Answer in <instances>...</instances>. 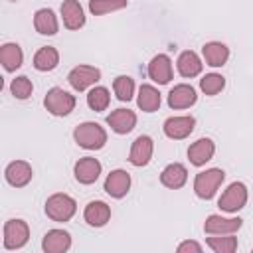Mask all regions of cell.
I'll use <instances>...</instances> for the list:
<instances>
[{"label": "cell", "mask_w": 253, "mask_h": 253, "mask_svg": "<svg viewBox=\"0 0 253 253\" xmlns=\"http://www.w3.org/2000/svg\"><path fill=\"white\" fill-rule=\"evenodd\" d=\"M73 138H75V142H77L81 148H85V150H99V148H103L105 142H107V130H105L99 123L87 121V123H81V125L75 126Z\"/></svg>", "instance_id": "obj_1"}, {"label": "cell", "mask_w": 253, "mask_h": 253, "mask_svg": "<svg viewBox=\"0 0 253 253\" xmlns=\"http://www.w3.org/2000/svg\"><path fill=\"white\" fill-rule=\"evenodd\" d=\"M223 180H225V172L221 168L204 170V172L196 174V178H194V192L202 200H211Z\"/></svg>", "instance_id": "obj_2"}, {"label": "cell", "mask_w": 253, "mask_h": 253, "mask_svg": "<svg viewBox=\"0 0 253 253\" xmlns=\"http://www.w3.org/2000/svg\"><path fill=\"white\" fill-rule=\"evenodd\" d=\"M77 211V204L67 194H53L45 202V213L53 221H69Z\"/></svg>", "instance_id": "obj_3"}, {"label": "cell", "mask_w": 253, "mask_h": 253, "mask_svg": "<svg viewBox=\"0 0 253 253\" xmlns=\"http://www.w3.org/2000/svg\"><path fill=\"white\" fill-rule=\"evenodd\" d=\"M45 109L55 117H65L75 109V97L61 87H51L43 99Z\"/></svg>", "instance_id": "obj_4"}, {"label": "cell", "mask_w": 253, "mask_h": 253, "mask_svg": "<svg viewBox=\"0 0 253 253\" xmlns=\"http://www.w3.org/2000/svg\"><path fill=\"white\" fill-rule=\"evenodd\" d=\"M245 204H247V186L243 182H231L217 200L219 210L227 213H237L241 208H245Z\"/></svg>", "instance_id": "obj_5"}, {"label": "cell", "mask_w": 253, "mask_h": 253, "mask_svg": "<svg viewBox=\"0 0 253 253\" xmlns=\"http://www.w3.org/2000/svg\"><path fill=\"white\" fill-rule=\"evenodd\" d=\"M30 239V227L24 219H8L4 223V249H20Z\"/></svg>", "instance_id": "obj_6"}, {"label": "cell", "mask_w": 253, "mask_h": 253, "mask_svg": "<svg viewBox=\"0 0 253 253\" xmlns=\"http://www.w3.org/2000/svg\"><path fill=\"white\" fill-rule=\"evenodd\" d=\"M99 79H101V71L93 65H77L67 75V81L75 91H85L87 87L95 85Z\"/></svg>", "instance_id": "obj_7"}, {"label": "cell", "mask_w": 253, "mask_h": 253, "mask_svg": "<svg viewBox=\"0 0 253 253\" xmlns=\"http://www.w3.org/2000/svg\"><path fill=\"white\" fill-rule=\"evenodd\" d=\"M243 225L241 217H223L217 213L208 215L206 223H204V231L210 235H225V233H235L239 231Z\"/></svg>", "instance_id": "obj_8"}, {"label": "cell", "mask_w": 253, "mask_h": 253, "mask_svg": "<svg viewBox=\"0 0 253 253\" xmlns=\"http://www.w3.org/2000/svg\"><path fill=\"white\" fill-rule=\"evenodd\" d=\"M196 126V119L190 117V115H184V117H170L164 121V134L172 140H182L186 136L192 134Z\"/></svg>", "instance_id": "obj_9"}, {"label": "cell", "mask_w": 253, "mask_h": 253, "mask_svg": "<svg viewBox=\"0 0 253 253\" xmlns=\"http://www.w3.org/2000/svg\"><path fill=\"white\" fill-rule=\"evenodd\" d=\"M152 152H154V142L150 136L146 134H140L134 138L132 146H130V152H128V162L132 166H146L152 158Z\"/></svg>", "instance_id": "obj_10"}, {"label": "cell", "mask_w": 253, "mask_h": 253, "mask_svg": "<svg viewBox=\"0 0 253 253\" xmlns=\"http://www.w3.org/2000/svg\"><path fill=\"white\" fill-rule=\"evenodd\" d=\"M73 174H75V180L79 184H93L97 182L99 174H101V162L93 156H83L75 162V168H73Z\"/></svg>", "instance_id": "obj_11"}, {"label": "cell", "mask_w": 253, "mask_h": 253, "mask_svg": "<svg viewBox=\"0 0 253 253\" xmlns=\"http://www.w3.org/2000/svg\"><path fill=\"white\" fill-rule=\"evenodd\" d=\"M105 192L111 198H125L130 190V174L126 170H111V174L105 178Z\"/></svg>", "instance_id": "obj_12"}, {"label": "cell", "mask_w": 253, "mask_h": 253, "mask_svg": "<svg viewBox=\"0 0 253 253\" xmlns=\"http://www.w3.org/2000/svg\"><path fill=\"white\" fill-rule=\"evenodd\" d=\"M4 176H6V182H8L10 186H14V188H24V186L32 180L34 170H32V166H30L26 160H14V162H10V164L6 166Z\"/></svg>", "instance_id": "obj_13"}, {"label": "cell", "mask_w": 253, "mask_h": 253, "mask_svg": "<svg viewBox=\"0 0 253 253\" xmlns=\"http://www.w3.org/2000/svg\"><path fill=\"white\" fill-rule=\"evenodd\" d=\"M148 77L158 83V85H166L172 79V61L166 53H158L150 59L148 63Z\"/></svg>", "instance_id": "obj_14"}, {"label": "cell", "mask_w": 253, "mask_h": 253, "mask_svg": "<svg viewBox=\"0 0 253 253\" xmlns=\"http://www.w3.org/2000/svg\"><path fill=\"white\" fill-rule=\"evenodd\" d=\"M198 101L196 89L188 83H180L170 89L168 93V107L170 109H188Z\"/></svg>", "instance_id": "obj_15"}, {"label": "cell", "mask_w": 253, "mask_h": 253, "mask_svg": "<svg viewBox=\"0 0 253 253\" xmlns=\"http://www.w3.org/2000/svg\"><path fill=\"white\" fill-rule=\"evenodd\" d=\"M71 247V235L65 229H49L42 239V249L45 253H65Z\"/></svg>", "instance_id": "obj_16"}, {"label": "cell", "mask_w": 253, "mask_h": 253, "mask_svg": "<svg viewBox=\"0 0 253 253\" xmlns=\"http://www.w3.org/2000/svg\"><path fill=\"white\" fill-rule=\"evenodd\" d=\"M213 152H215V144L211 138H198L196 142L190 144L188 158L194 166H204L206 162H210L213 158Z\"/></svg>", "instance_id": "obj_17"}, {"label": "cell", "mask_w": 253, "mask_h": 253, "mask_svg": "<svg viewBox=\"0 0 253 253\" xmlns=\"http://www.w3.org/2000/svg\"><path fill=\"white\" fill-rule=\"evenodd\" d=\"M107 125L117 134H126L136 126V115L130 109H117L107 117Z\"/></svg>", "instance_id": "obj_18"}, {"label": "cell", "mask_w": 253, "mask_h": 253, "mask_svg": "<svg viewBox=\"0 0 253 253\" xmlns=\"http://www.w3.org/2000/svg\"><path fill=\"white\" fill-rule=\"evenodd\" d=\"M61 18H63V26L67 30H79L85 24V14H83V8L77 0H63Z\"/></svg>", "instance_id": "obj_19"}, {"label": "cell", "mask_w": 253, "mask_h": 253, "mask_svg": "<svg viewBox=\"0 0 253 253\" xmlns=\"http://www.w3.org/2000/svg\"><path fill=\"white\" fill-rule=\"evenodd\" d=\"M186 180H188V170H186V166L180 164V162L168 164V166L162 170V174H160L162 186H166V188H170V190L182 188V186L186 184Z\"/></svg>", "instance_id": "obj_20"}, {"label": "cell", "mask_w": 253, "mask_h": 253, "mask_svg": "<svg viewBox=\"0 0 253 253\" xmlns=\"http://www.w3.org/2000/svg\"><path fill=\"white\" fill-rule=\"evenodd\" d=\"M83 217L89 225L93 227H103L109 219H111V208L101 202V200H95V202H89L85 206V211H83Z\"/></svg>", "instance_id": "obj_21"}, {"label": "cell", "mask_w": 253, "mask_h": 253, "mask_svg": "<svg viewBox=\"0 0 253 253\" xmlns=\"http://www.w3.org/2000/svg\"><path fill=\"white\" fill-rule=\"evenodd\" d=\"M202 53H204V59L210 67H221L229 59V47L221 42H208L202 47Z\"/></svg>", "instance_id": "obj_22"}, {"label": "cell", "mask_w": 253, "mask_h": 253, "mask_svg": "<svg viewBox=\"0 0 253 253\" xmlns=\"http://www.w3.org/2000/svg\"><path fill=\"white\" fill-rule=\"evenodd\" d=\"M176 65H178V73L182 77H196V75L202 73V67H204L200 55L196 51H192V49L182 51L178 61H176Z\"/></svg>", "instance_id": "obj_23"}, {"label": "cell", "mask_w": 253, "mask_h": 253, "mask_svg": "<svg viewBox=\"0 0 253 253\" xmlns=\"http://www.w3.org/2000/svg\"><path fill=\"white\" fill-rule=\"evenodd\" d=\"M34 28L42 36H53V34H57L59 24H57V18H55L53 10H49V8L38 10L36 16H34Z\"/></svg>", "instance_id": "obj_24"}, {"label": "cell", "mask_w": 253, "mask_h": 253, "mask_svg": "<svg viewBox=\"0 0 253 253\" xmlns=\"http://www.w3.org/2000/svg\"><path fill=\"white\" fill-rule=\"evenodd\" d=\"M0 61H2V65H4L6 71L20 69L22 63H24V51H22V47L18 43H12V42L4 43L0 47Z\"/></svg>", "instance_id": "obj_25"}, {"label": "cell", "mask_w": 253, "mask_h": 253, "mask_svg": "<svg viewBox=\"0 0 253 253\" xmlns=\"http://www.w3.org/2000/svg\"><path fill=\"white\" fill-rule=\"evenodd\" d=\"M136 105L138 109H142L144 113H154L160 109V93L156 87L144 83L138 87V97H136Z\"/></svg>", "instance_id": "obj_26"}, {"label": "cell", "mask_w": 253, "mask_h": 253, "mask_svg": "<svg viewBox=\"0 0 253 253\" xmlns=\"http://www.w3.org/2000/svg\"><path fill=\"white\" fill-rule=\"evenodd\" d=\"M57 63H59V51L51 45L40 47L34 55V67L38 71H51L57 67Z\"/></svg>", "instance_id": "obj_27"}, {"label": "cell", "mask_w": 253, "mask_h": 253, "mask_svg": "<svg viewBox=\"0 0 253 253\" xmlns=\"http://www.w3.org/2000/svg\"><path fill=\"white\" fill-rule=\"evenodd\" d=\"M109 103H111V95H109V89L107 87H93L89 93H87V105L93 109V111H97V113H101V111H105L107 107H109Z\"/></svg>", "instance_id": "obj_28"}, {"label": "cell", "mask_w": 253, "mask_h": 253, "mask_svg": "<svg viewBox=\"0 0 253 253\" xmlns=\"http://www.w3.org/2000/svg\"><path fill=\"white\" fill-rule=\"evenodd\" d=\"M128 0H89V12L93 16H103L115 10H123Z\"/></svg>", "instance_id": "obj_29"}, {"label": "cell", "mask_w": 253, "mask_h": 253, "mask_svg": "<svg viewBox=\"0 0 253 253\" xmlns=\"http://www.w3.org/2000/svg\"><path fill=\"white\" fill-rule=\"evenodd\" d=\"M113 91L119 101H130L134 95V81L128 75H119L113 81Z\"/></svg>", "instance_id": "obj_30"}, {"label": "cell", "mask_w": 253, "mask_h": 253, "mask_svg": "<svg viewBox=\"0 0 253 253\" xmlns=\"http://www.w3.org/2000/svg\"><path fill=\"white\" fill-rule=\"evenodd\" d=\"M208 245L215 253H233L237 249V237H233V233H225L221 237H208Z\"/></svg>", "instance_id": "obj_31"}, {"label": "cell", "mask_w": 253, "mask_h": 253, "mask_svg": "<svg viewBox=\"0 0 253 253\" xmlns=\"http://www.w3.org/2000/svg\"><path fill=\"white\" fill-rule=\"evenodd\" d=\"M223 87H225V77L219 75V73H208L200 79V89L210 97L223 91Z\"/></svg>", "instance_id": "obj_32"}, {"label": "cell", "mask_w": 253, "mask_h": 253, "mask_svg": "<svg viewBox=\"0 0 253 253\" xmlns=\"http://www.w3.org/2000/svg\"><path fill=\"white\" fill-rule=\"evenodd\" d=\"M10 91H12V95H14L16 99L24 101V99H28V97L32 95L34 85H32V81H30L26 75H20V77L12 79V83H10Z\"/></svg>", "instance_id": "obj_33"}, {"label": "cell", "mask_w": 253, "mask_h": 253, "mask_svg": "<svg viewBox=\"0 0 253 253\" xmlns=\"http://www.w3.org/2000/svg\"><path fill=\"white\" fill-rule=\"evenodd\" d=\"M176 251L178 253H202V245L198 241H182Z\"/></svg>", "instance_id": "obj_34"}]
</instances>
